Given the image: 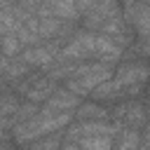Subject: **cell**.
Listing matches in <instances>:
<instances>
[{
	"mask_svg": "<svg viewBox=\"0 0 150 150\" xmlns=\"http://www.w3.org/2000/svg\"><path fill=\"white\" fill-rule=\"evenodd\" d=\"M150 77V68L141 61H134V63H124L117 68L115 77L112 80H105L103 84H98L91 96L96 101H105V98H115L120 94H129V91H138L141 84Z\"/></svg>",
	"mask_w": 150,
	"mask_h": 150,
	"instance_id": "1",
	"label": "cell"
},
{
	"mask_svg": "<svg viewBox=\"0 0 150 150\" xmlns=\"http://www.w3.org/2000/svg\"><path fill=\"white\" fill-rule=\"evenodd\" d=\"M122 54V47H117L108 35H94V33H82L77 35L68 47L59 52L56 59H87V56H98L101 61L110 63Z\"/></svg>",
	"mask_w": 150,
	"mask_h": 150,
	"instance_id": "2",
	"label": "cell"
},
{
	"mask_svg": "<svg viewBox=\"0 0 150 150\" xmlns=\"http://www.w3.org/2000/svg\"><path fill=\"white\" fill-rule=\"evenodd\" d=\"M73 112H54V110H40L35 117L21 122L14 127V141L16 143H33L42 136H49V134H56L61 131L63 127H68L73 122Z\"/></svg>",
	"mask_w": 150,
	"mask_h": 150,
	"instance_id": "3",
	"label": "cell"
},
{
	"mask_svg": "<svg viewBox=\"0 0 150 150\" xmlns=\"http://www.w3.org/2000/svg\"><path fill=\"white\" fill-rule=\"evenodd\" d=\"M112 117H115V122L122 129H141L145 124V120H148V112H145V108L141 103L127 101V103H122V105L115 108Z\"/></svg>",
	"mask_w": 150,
	"mask_h": 150,
	"instance_id": "4",
	"label": "cell"
},
{
	"mask_svg": "<svg viewBox=\"0 0 150 150\" xmlns=\"http://www.w3.org/2000/svg\"><path fill=\"white\" fill-rule=\"evenodd\" d=\"M21 94H23L30 103L47 101V98L54 94V80H52V77H30V80L21 87Z\"/></svg>",
	"mask_w": 150,
	"mask_h": 150,
	"instance_id": "5",
	"label": "cell"
},
{
	"mask_svg": "<svg viewBox=\"0 0 150 150\" xmlns=\"http://www.w3.org/2000/svg\"><path fill=\"white\" fill-rule=\"evenodd\" d=\"M77 105H80V96L73 94L70 89L54 91V94L47 98V103H45V108H47V110H54V112H70V110H75Z\"/></svg>",
	"mask_w": 150,
	"mask_h": 150,
	"instance_id": "6",
	"label": "cell"
},
{
	"mask_svg": "<svg viewBox=\"0 0 150 150\" xmlns=\"http://www.w3.org/2000/svg\"><path fill=\"white\" fill-rule=\"evenodd\" d=\"M56 56H59L56 49H52V47H38V45H35V47L23 49L21 61H23L26 66H47V63H52Z\"/></svg>",
	"mask_w": 150,
	"mask_h": 150,
	"instance_id": "7",
	"label": "cell"
},
{
	"mask_svg": "<svg viewBox=\"0 0 150 150\" xmlns=\"http://www.w3.org/2000/svg\"><path fill=\"white\" fill-rule=\"evenodd\" d=\"M131 23L141 33V38H145L150 42V2H134V7H131Z\"/></svg>",
	"mask_w": 150,
	"mask_h": 150,
	"instance_id": "8",
	"label": "cell"
},
{
	"mask_svg": "<svg viewBox=\"0 0 150 150\" xmlns=\"http://www.w3.org/2000/svg\"><path fill=\"white\" fill-rule=\"evenodd\" d=\"M16 110H19V101L12 94H0V127L2 129L16 127V122H14Z\"/></svg>",
	"mask_w": 150,
	"mask_h": 150,
	"instance_id": "9",
	"label": "cell"
},
{
	"mask_svg": "<svg viewBox=\"0 0 150 150\" xmlns=\"http://www.w3.org/2000/svg\"><path fill=\"white\" fill-rule=\"evenodd\" d=\"M138 145H141L138 129H120V131H115L112 150H138Z\"/></svg>",
	"mask_w": 150,
	"mask_h": 150,
	"instance_id": "10",
	"label": "cell"
},
{
	"mask_svg": "<svg viewBox=\"0 0 150 150\" xmlns=\"http://www.w3.org/2000/svg\"><path fill=\"white\" fill-rule=\"evenodd\" d=\"M80 122H89V120H108V110L98 103H84L77 108V112H73Z\"/></svg>",
	"mask_w": 150,
	"mask_h": 150,
	"instance_id": "11",
	"label": "cell"
},
{
	"mask_svg": "<svg viewBox=\"0 0 150 150\" xmlns=\"http://www.w3.org/2000/svg\"><path fill=\"white\" fill-rule=\"evenodd\" d=\"M47 5L52 7V12L61 19H73L77 14V7L73 0H47Z\"/></svg>",
	"mask_w": 150,
	"mask_h": 150,
	"instance_id": "12",
	"label": "cell"
},
{
	"mask_svg": "<svg viewBox=\"0 0 150 150\" xmlns=\"http://www.w3.org/2000/svg\"><path fill=\"white\" fill-rule=\"evenodd\" d=\"M28 150H61V136H59V134L42 136V138H38V141H33Z\"/></svg>",
	"mask_w": 150,
	"mask_h": 150,
	"instance_id": "13",
	"label": "cell"
},
{
	"mask_svg": "<svg viewBox=\"0 0 150 150\" xmlns=\"http://www.w3.org/2000/svg\"><path fill=\"white\" fill-rule=\"evenodd\" d=\"M19 52H21V42H19L16 35H0V54L2 56H9L12 59Z\"/></svg>",
	"mask_w": 150,
	"mask_h": 150,
	"instance_id": "14",
	"label": "cell"
},
{
	"mask_svg": "<svg viewBox=\"0 0 150 150\" xmlns=\"http://www.w3.org/2000/svg\"><path fill=\"white\" fill-rule=\"evenodd\" d=\"M56 30H59V19H52V16H42L40 19V28H38V35L40 38H49Z\"/></svg>",
	"mask_w": 150,
	"mask_h": 150,
	"instance_id": "15",
	"label": "cell"
},
{
	"mask_svg": "<svg viewBox=\"0 0 150 150\" xmlns=\"http://www.w3.org/2000/svg\"><path fill=\"white\" fill-rule=\"evenodd\" d=\"M14 0H0V9H7V5H12Z\"/></svg>",
	"mask_w": 150,
	"mask_h": 150,
	"instance_id": "16",
	"label": "cell"
},
{
	"mask_svg": "<svg viewBox=\"0 0 150 150\" xmlns=\"http://www.w3.org/2000/svg\"><path fill=\"white\" fill-rule=\"evenodd\" d=\"M2 138H5V129L0 127V141H2Z\"/></svg>",
	"mask_w": 150,
	"mask_h": 150,
	"instance_id": "17",
	"label": "cell"
}]
</instances>
